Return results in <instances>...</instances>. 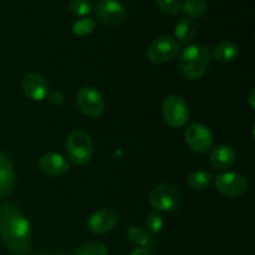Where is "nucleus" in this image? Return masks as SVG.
I'll use <instances>...</instances> for the list:
<instances>
[{"label": "nucleus", "instance_id": "412c9836", "mask_svg": "<svg viewBox=\"0 0 255 255\" xmlns=\"http://www.w3.org/2000/svg\"><path fill=\"white\" fill-rule=\"evenodd\" d=\"M74 255H109V249L100 242H90L77 247Z\"/></svg>", "mask_w": 255, "mask_h": 255}, {"label": "nucleus", "instance_id": "c85d7f7f", "mask_svg": "<svg viewBox=\"0 0 255 255\" xmlns=\"http://www.w3.org/2000/svg\"><path fill=\"white\" fill-rule=\"evenodd\" d=\"M39 255H65V254L57 253V252H41Z\"/></svg>", "mask_w": 255, "mask_h": 255}, {"label": "nucleus", "instance_id": "bb28decb", "mask_svg": "<svg viewBox=\"0 0 255 255\" xmlns=\"http://www.w3.org/2000/svg\"><path fill=\"white\" fill-rule=\"evenodd\" d=\"M129 255H153V254H152V252L149 251V249L136 248L131 252V254Z\"/></svg>", "mask_w": 255, "mask_h": 255}, {"label": "nucleus", "instance_id": "39448f33", "mask_svg": "<svg viewBox=\"0 0 255 255\" xmlns=\"http://www.w3.org/2000/svg\"><path fill=\"white\" fill-rule=\"evenodd\" d=\"M181 52L179 42L174 37L162 35L154 39L147 49V57L156 65L166 64L176 59Z\"/></svg>", "mask_w": 255, "mask_h": 255}, {"label": "nucleus", "instance_id": "2eb2a0df", "mask_svg": "<svg viewBox=\"0 0 255 255\" xmlns=\"http://www.w3.org/2000/svg\"><path fill=\"white\" fill-rule=\"evenodd\" d=\"M237 153L228 144L216 147L211 154V164L218 171H226L236 163Z\"/></svg>", "mask_w": 255, "mask_h": 255}, {"label": "nucleus", "instance_id": "6e6552de", "mask_svg": "<svg viewBox=\"0 0 255 255\" xmlns=\"http://www.w3.org/2000/svg\"><path fill=\"white\" fill-rule=\"evenodd\" d=\"M184 138L189 148L197 153H206L214 144V136L211 129L206 125L198 122L187 127Z\"/></svg>", "mask_w": 255, "mask_h": 255}, {"label": "nucleus", "instance_id": "4be33fe9", "mask_svg": "<svg viewBox=\"0 0 255 255\" xmlns=\"http://www.w3.org/2000/svg\"><path fill=\"white\" fill-rule=\"evenodd\" d=\"M96 29V21L91 17H82L72 25V32L77 36H86Z\"/></svg>", "mask_w": 255, "mask_h": 255}, {"label": "nucleus", "instance_id": "f8f14e48", "mask_svg": "<svg viewBox=\"0 0 255 255\" xmlns=\"http://www.w3.org/2000/svg\"><path fill=\"white\" fill-rule=\"evenodd\" d=\"M22 91L32 101H42L49 94V84L39 74H27L22 80Z\"/></svg>", "mask_w": 255, "mask_h": 255}, {"label": "nucleus", "instance_id": "7ed1b4c3", "mask_svg": "<svg viewBox=\"0 0 255 255\" xmlns=\"http://www.w3.org/2000/svg\"><path fill=\"white\" fill-rule=\"evenodd\" d=\"M66 149L70 161L76 166H84L91 161L94 156V143L86 132L74 131L69 134Z\"/></svg>", "mask_w": 255, "mask_h": 255}, {"label": "nucleus", "instance_id": "f03ea898", "mask_svg": "<svg viewBox=\"0 0 255 255\" xmlns=\"http://www.w3.org/2000/svg\"><path fill=\"white\" fill-rule=\"evenodd\" d=\"M211 55L208 47L202 45H188L179 52V67L187 79L198 80L203 76L209 65Z\"/></svg>", "mask_w": 255, "mask_h": 255}, {"label": "nucleus", "instance_id": "6ab92c4d", "mask_svg": "<svg viewBox=\"0 0 255 255\" xmlns=\"http://www.w3.org/2000/svg\"><path fill=\"white\" fill-rule=\"evenodd\" d=\"M207 5L206 0H184L181 4V10L186 16L188 17H203L207 14Z\"/></svg>", "mask_w": 255, "mask_h": 255}, {"label": "nucleus", "instance_id": "0eeeda50", "mask_svg": "<svg viewBox=\"0 0 255 255\" xmlns=\"http://www.w3.org/2000/svg\"><path fill=\"white\" fill-rule=\"evenodd\" d=\"M216 188L228 198H239L248 192L249 183L246 177L237 172H224L216 178Z\"/></svg>", "mask_w": 255, "mask_h": 255}, {"label": "nucleus", "instance_id": "ddd939ff", "mask_svg": "<svg viewBox=\"0 0 255 255\" xmlns=\"http://www.w3.org/2000/svg\"><path fill=\"white\" fill-rule=\"evenodd\" d=\"M15 187V171L9 157L0 151V199L12 193Z\"/></svg>", "mask_w": 255, "mask_h": 255}, {"label": "nucleus", "instance_id": "9b49d317", "mask_svg": "<svg viewBox=\"0 0 255 255\" xmlns=\"http://www.w3.org/2000/svg\"><path fill=\"white\" fill-rule=\"evenodd\" d=\"M96 16L100 21L109 27L121 24L126 16L125 6L119 0H101L96 5Z\"/></svg>", "mask_w": 255, "mask_h": 255}, {"label": "nucleus", "instance_id": "423d86ee", "mask_svg": "<svg viewBox=\"0 0 255 255\" xmlns=\"http://www.w3.org/2000/svg\"><path fill=\"white\" fill-rule=\"evenodd\" d=\"M181 201V192L172 184H159L149 194V203L156 211L174 212L178 209Z\"/></svg>", "mask_w": 255, "mask_h": 255}, {"label": "nucleus", "instance_id": "f257e3e1", "mask_svg": "<svg viewBox=\"0 0 255 255\" xmlns=\"http://www.w3.org/2000/svg\"><path fill=\"white\" fill-rule=\"evenodd\" d=\"M0 237L9 251L27 255L31 247V227L21 209L12 202L0 206Z\"/></svg>", "mask_w": 255, "mask_h": 255}, {"label": "nucleus", "instance_id": "1a4fd4ad", "mask_svg": "<svg viewBox=\"0 0 255 255\" xmlns=\"http://www.w3.org/2000/svg\"><path fill=\"white\" fill-rule=\"evenodd\" d=\"M76 101L77 105H79V109L82 111V114H85L90 119H97V117H100L104 114V97L100 94L99 90H96L95 87H82L77 92Z\"/></svg>", "mask_w": 255, "mask_h": 255}, {"label": "nucleus", "instance_id": "b1692460", "mask_svg": "<svg viewBox=\"0 0 255 255\" xmlns=\"http://www.w3.org/2000/svg\"><path fill=\"white\" fill-rule=\"evenodd\" d=\"M70 11L77 16H86L92 11V6L87 0H71L69 4Z\"/></svg>", "mask_w": 255, "mask_h": 255}, {"label": "nucleus", "instance_id": "393cba45", "mask_svg": "<svg viewBox=\"0 0 255 255\" xmlns=\"http://www.w3.org/2000/svg\"><path fill=\"white\" fill-rule=\"evenodd\" d=\"M166 15H176L181 10V0H154Z\"/></svg>", "mask_w": 255, "mask_h": 255}, {"label": "nucleus", "instance_id": "20e7f679", "mask_svg": "<svg viewBox=\"0 0 255 255\" xmlns=\"http://www.w3.org/2000/svg\"><path fill=\"white\" fill-rule=\"evenodd\" d=\"M162 115L167 124L173 128H181L189 121V106L179 95H169L162 105Z\"/></svg>", "mask_w": 255, "mask_h": 255}, {"label": "nucleus", "instance_id": "a878e982", "mask_svg": "<svg viewBox=\"0 0 255 255\" xmlns=\"http://www.w3.org/2000/svg\"><path fill=\"white\" fill-rule=\"evenodd\" d=\"M47 99H49V101L51 102L52 105H56V106H59V105H61L62 102L65 101L64 94H62L60 90H54V91H50L49 94H47Z\"/></svg>", "mask_w": 255, "mask_h": 255}, {"label": "nucleus", "instance_id": "5701e85b", "mask_svg": "<svg viewBox=\"0 0 255 255\" xmlns=\"http://www.w3.org/2000/svg\"><path fill=\"white\" fill-rule=\"evenodd\" d=\"M144 226H146V231L151 234H158L159 232L163 229L164 222L162 219V217L159 216L157 212H152L148 214V217L146 218L144 222Z\"/></svg>", "mask_w": 255, "mask_h": 255}, {"label": "nucleus", "instance_id": "a211bd4d", "mask_svg": "<svg viewBox=\"0 0 255 255\" xmlns=\"http://www.w3.org/2000/svg\"><path fill=\"white\" fill-rule=\"evenodd\" d=\"M239 49L237 44L232 41H222L214 49L213 57L218 62H222V64H229V62L234 61L237 59Z\"/></svg>", "mask_w": 255, "mask_h": 255}, {"label": "nucleus", "instance_id": "9d476101", "mask_svg": "<svg viewBox=\"0 0 255 255\" xmlns=\"http://www.w3.org/2000/svg\"><path fill=\"white\" fill-rule=\"evenodd\" d=\"M117 222H119L117 212L114 208L106 207V208H101L94 212L87 219L86 226L92 234L101 236V234H106L110 231H112Z\"/></svg>", "mask_w": 255, "mask_h": 255}, {"label": "nucleus", "instance_id": "4468645a", "mask_svg": "<svg viewBox=\"0 0 255 255\" xmlns=\"http://www.w3.org/2000/svg\"><path fill=\"white\" fill-rule=\"evenodd\" d=\"M39 167L47 176L56 177L66 173L70 168V164L64 156L50 152L39 159Z\"/></svg>", "mask_w": 255, "mask_h": 255}, {"label": "nucleus", "instance_id": "f3484780", "mask_svg": "<svg viewBox=\"0 0 255 255\" xmlns=\"http://www.w3.org/2000/svg\"><path fill=\"white\" fill-rule=\"evenodd\" d=\"M126 236L128 237L129 241L139 246V248H146L151 251V249L156 248L157 246L153 237L148 232L143 231V229L138 228V227H129L126 231Z\"/></svg>", "mask_w": 255, "mask_h": 255}, {"label": "nucleus", "instance_id": "cd10ccee", "mask_svg": "<svg viewBox=\"0 0 255 255\" xmlns=\"http://www.w3.org/2000/svg\"><path fill=\"white\" fill-rule=\"evenodd\" d=\"M249 104H251L252 109H254V89H252L251 92H249Z\"/></svg>", "mask_w": 255, "mask_h": 255}, {"label": "nucleus", "instance_id": "aec40b11", "mask_svg": "<svg viewBox=\"0 0 255 255\" xmlns=\"http://www.w3.org/2000/svg\"><path fill=\"white\" fill-rule=\"evenodd\" d=\"M212 174L207 171H194L187 178L188 186L194 191H204L212 183Z\"/></svg>", "mask_w": 255, "mask_h": 255}, {"label": "nucleus", "instance_id": "dca6fc26", "mask_svg": "<svg viewBox=\"0 0 255 255\" xmlns=\"http://www.w3.org/2000/svg\"><path fill=\"white\" fill-rule=\"evenodd\" d=\"M197 34V26L194 21L189 17H183L177 21L176 26H174V35L178 39L179 42L182 44L189 45L193 39L196 37Z\"/></svg>", "mask_w": 255, "mask_h": 255}]
</instances>
